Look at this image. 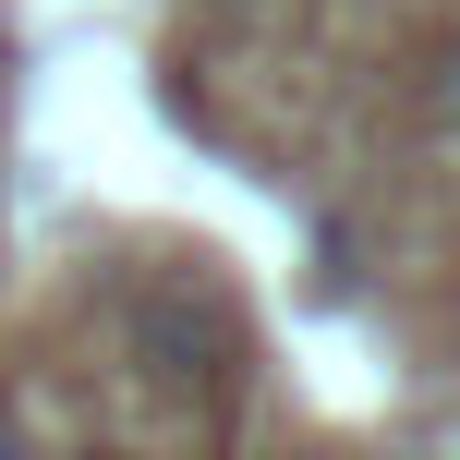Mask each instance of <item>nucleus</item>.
Wrapping results in <instances>:
<instances>
[{"mask_svg": "<svg viewBox=\"0 0 460 460\" xmlns=\"http://www.w3.org/2000/svg\"><path fill=\"white\" fill-rule=\"evenodd\" d=\"M230 351H243V340H230V303H194V291H146L134 303V364L158 376V388H182V400L218 388Z\"/></svg>", "mask_w": 460, "mask_h": 460, "instance_id": "nucleus-1", "label": "nucleus"}, {"mask_svg": "<svg viewBox=\"0 0 460 460\" xmlns=\"http://www.w3.org/2000/svg\"><path fill=\"white\" fill-rule=\"evenodd\" d=\"M0 460H37V448H24V424H13V412H0Z\"/></svg>", "mask_w": 460, "mask_h": 460, "instance_id": "nucleus-2", "label": "nucleus"}, {"mask_svg": "<svg viewBox=\"0 0 460 460\" xmlns=\"http://www.w3.org/2000/svg\"><path fill=\"white\" fill-rule=\"evenodd\" d=\"M448 121H460V49H448Z\"/></svg>", "mask_w": 460, "mask_h": 460, "instance_id": "nucleus-3", "label": "nucleus"}]
</instances>
